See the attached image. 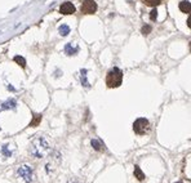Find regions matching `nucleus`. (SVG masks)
I'll list each match as a JSON object with an SVG mask.
<instances>
[{
    "instance_id": "12",
    "label": "nucleus",
    "mask_w": 191,
    "mask_h": 183,
    "mask_svg": "<svg viewBox=\"0 0 191 183\" xmlns=\"http://www.w3.org/2000/svg\"><path fill=\"white\" fill-rule=\"evenodd\" d=\"M60 34L62 36H66V35H68V32H70V27H68L67 25H62V26H60Z\"/></svg>"
},
{
    "instance_id": "14",
    "label": "nucleus",
    "mask_w": 191,
    "mask_h": 183,
    "mask_svg": "<svg viewBox=\"0 0 191 183\" xmlns=\"http://www.w3.org/2000/svg\"><path fill=\"white\" fill-rule=\"evenodd\" d=\"M40 121H41V115H35L34 120L30 123V126H38Z\"/></svg>"
},
{
    "instance_id": "2",
    "label": "nucleus",
    "mask_w": 191,
    "mask_h": 183,
    "mask_svg": "<svg viewBox=\"0 0 191 183\" xmlns=\"http://www.w3.org/2000/svg\"><path fill=\"white\" fill-rule=\"evenodd\" d=\"M123 81V72L120 68L114 67L112 70L108 71L107 76H106V84L108 88H118Z\"/></svg>"
},
{
    "instance_id": "5",
    "label": "nucleus",
    "mask_w": 191,
    "mask_h": 183,
    "mask_svg": "<svg viewBox=\"0 0 191 183\" xmlns=\"http://www.w3.org/2000/svg\"><path fill=\"white\" fill-rule=\"evenodd\" d=\"M97 10V4H96L94 0H85L81 4V12L84 14H93Z\"/></svg>"
},
{
    "instance_id": "4",
    "label": "nucleus",
    "mask_w": 191,
    "mask_h": 183,
    "mask_svg": "<svg viewBox=\"0 0 191 183\" xmlns=\"http://www.w3.org/2000/svg\"><path fill=\"white\" fill-rule=\"evenodd\" d=\"M148 129H150V124H148V121L146 120V119H143V117L137 119V120L134 121V124H133V130L136 132L137 134L147 133Z\"/></svg>"
},
{
    "instance_id": "19",
    "label": "nucleus",
    "mask_w": 191,
    "mask_h": 183,
    "mask_svg": "<svg viewBox=\"0 0 191 183\" xmlns=\"http://www.w3.org/2000/svg\"><path fill=\"white\" fill-rule=\"evenodd\" d=\"M156 17H158V10H156V9H152V10L150 12V18H151L152 21H155Z\"/></svg>"
},
{
    "instance_id": "21",
    "label": "nucleus",
    "mask_w": 191,
    "mask_h": 183,
    "mask_svg": "<svg viewBox=\"0 0 191 183\" xmlns=\"http://www.w3.org/2000/svg\"><path fill=\"white\" fill-rule=\"evenodd\" d=\"M190 49H191V43H190Z\"/></svg>"
},
{
    "instance_id": "7",
    "label": "nucleus",
    "mask_w": 191,
    "mask_h": 183,
    "mask_svg": "<svg viewBox=\"0 0 191 183\" xmlns=\"http://www.w3.org/2000/svg\"><path fill=\"white\" fill-rule=\"evenodd\" d=\"M16 106H17V102L14 99H8L0 106V110L4 111V110H14Z\"/></svg>"
},
{
    "instance_id": "11",
    "label": "nucleus",
    "mask_w": 191,
    "mask_h": 183,
    "mask_svg": "<svg viewBox=\"0 0 191 183\" xmlns=\"http://www.w3.org/2000/svg\"><path fill=\"white\" fill-rule=\"evenodd\" d=\"M92 146H93V148L96 151H102L103 150V145L100 142V140H97V139H92Z\"/></svg>"
},
{
    "instance_id": "20",
    "label": "nucleus",
    "mask_w": 191,
    "mask_h": 183,
    "mask_svg": "<svg viewBox=\"0 0 191 183\" xmlns=\"http://www.w3.org/2000/svg\"><path fill=\"white\" fill-rule=\"evenodd\" d=\"M187 25H189V27L191 28V17H189V20H187Z\"/></svg>"
},
{
    "instance_id": "8",
    "label": "nucleus",
    "mask_w": 191,
    "mask_h": 183,
    "mask_svg": "<svg viewBox=\"0 0 191 183\" xmlns=\"http://www.w3.org/2000/svg\"><path fill=\"white\" fill-rule=\"evenodd\" d=\"M179 9L182 10L184 13H190L191 12V4L189 1H181V4H179Z\"/></svg>"
},
{
    "instance_id": "15",
    "label": "nucleus",
    "mask_w": 191,
    "mask_h": 183,
    "mask_svg": "<svg viewBox=\"0 0 191 183\" xmlns=\"http://www.w3.org/2000/svg\"><path fill=\"white\" fill-rule=\"evenodd\" d=\"M1 152L4 156H7V157H9V156H12V152L10 151H8V145H4L1 147Z\"/></svg>"
},
{
    "instance_id": "13",
    "label": "nucleus",
    "mask_w": 191,
    "mask_h": 183,
    "mask_svg": "<svg viewBox=\"0 0 191 183\" xmlns=\"http://www.w3.org/2000/svg\"><path fill=\"white\" fill-rule=\"evenodd\" d=\"M65 50H66V53H67L68 55H72V54H75V53L78 52V48H72L71 44H67L66 48H65Z\"/></svg>"
},
{
    "instance_id": "6",
    "label": "nucleus",
    "mask_w": 191,
    "mask_h": 183,
    "mask_svg": "<svg viewBox=\"0 0 191 183\" xmlns=\"http://www.w3.org/2000/svg\"><path fill=\"white\" fill-rule=\"evenodd\" d=\"M60 12L62 14H72V13H75V7H74L72 3L66 1L60 7Z\"/></svg>"
},
{
    "instance_id": "22",
    "label": "nucleus",
    "mask_w": 191,
    "mask_h": 183,
    "mask_svg": "<svg viewBox=\"0 0 191 183\" xmlns=\"http://www.w3.org/2000/svg\"><path fill=\"white\" fill-rule=\"evenodd\" d=\"M177 183H181V182H177Z\"/></svg>"
},
{
    "instance_id": "3",
    "label": "nucleus",
    "mask_w": 191,
    "mask_h": 183,
    "mask_svg": "<svg viewBox=\"0 0 191 183\" xmlns=\"http://www.w3.org/2000/svg\"><path fill=\"white\" fill-rule=\"evenodd\" d=\"M33 176H34L33 169L28 165H26V164L17 169V177L21 183H31L33 182Z\"/></svg>"
},
{
    "instance_id": "16",
    "label": "nucleus",
    "mask_w": 191,
    "mask_h": 183,
    "mask_svg": "<svg viewBox=\"0 0 191 183\" xmlns=\"http://www.w3.org/2000/svg\"><path fill=\"white\" fill-rule=\"evenodd\" d=\"M87 70H81V83H83V85L88 86V81H87Z\"/></svg>"
},
{
    "instance_id": "1",
    "label": "nucleus",
    "mask_w": 191,
    "mask_h": 183,
    "mask_svg": "<svg viewBox=\"0 0 191 183\" xmlns=\"http://www.w3.org/2000/svg\"><path fill=\"white\" fill-rule=\"evenodd\" d=\"M49 151V145H48L47 139L43 137H36L35 139L31 142L30 146V153L35 157H44L47 155V152Z\"/></svg>"
},
{
    "instance_id": "10",
    "label": "nucleus",
    "mask_w": 191,
    "mask_h": 183,
    "mask_svg": "<svg viewBox=\"0 0 191 183\" xmlns=\"http://www.w3.org/2000/svg\"><path fill=\"white\" fill-rule=\"evenodd\" d=\"M134 177H136L138 181H143V179H145V174H143V172L140 169V166H134Z\"/></svg>"
},
{
    "instance_id": "18",
    "label": "nucleus",
    "mask_w": 191,
    "mask_h": 183,
    "mask_svg": "<svg viewBox=\"0 0 191 183\" xmlns=\"http://www.w3.org/2000/svg\"><path fill=\"white\" fill-rule=\"evenodd\" d=\"M145 1L147 3L148 5H154V7H155V5L160 4V1H161V0H145Z\"/></svg>"
},
{
    "instance_id": "9",
    "label": "nucleus",
    "mask_w": 191,
    "mask_h": 183,
    "mask_svg": "<svg viewBox=\"0 0 191 183\" xmlns=\"http://www.w3.org/2000/svg\"><path fill=\"white\" fill-rule=\"evenodd\" d=\"M13 61H14V62L17 63L18 66H21L22 68L26 67V59L22 57V55H16V57L13 58Z\"/></svg>"
},
{
    "instance_id": "17",
    "label": "nucleus",
    "mask_w": 191,
    "mask_h": 183,
    "mask_svg": "<svg viewBox=\"0 0 191 183\" xmlns=\"http://www.w3.org/2000/svg\"><path fill=\"white\" fill-rule=\"evenodd\" d=\"M150 31H151V26L150 25H145L142 27V34H143V35H147Z\"/></svg>"
}]
</instances>
